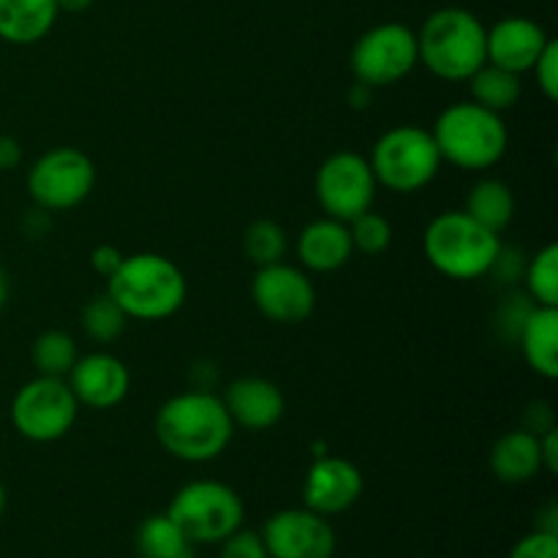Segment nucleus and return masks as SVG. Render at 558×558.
Wrapping results in <instances>:
<instances>
[{
  "label": "nucleus",
  "mask_w": 558,
  "mask_h": 558,
  "mask_svg": "<svg viewBox=\"0 0 558 558\" xmlns=\"http://www.w3.org/2000/svg\"><path fill=\"white\" fill-rule=\"evenodd\" d=\"M234 423L221 396L189 390L161 403L156 414V439L172 458L185 463L216 461L229 447Z\"/></svg>",
  "instance_id": "f257e3e1"
},
{
  "label": "nucleus",
  "mask_w": 558,
  "mask_h": 558,
  "mask_svg": "<svg viewBox=\"0 0 558 558\" xmlns=\"http://www.w3.org/2000/svg\"><path fill=\"white\" fill-rule=\"evenodd\" d=\"M107 294L129 319L161 322L183 308L189 283L172 259L145 251L123 256L118 270L107 278Z\"/></svg>",
  "instance_id": "f03ea898"
},
{
  "label": "nucleus",
  "mask_w": 558,
  "mask_h": 558,
  "mask_svg": "<svg viewBox=\"0 0 558 558\" xmlns=\"http://www.w3.org/2000/svg\"><path fill=\"white\" fill-rule=\"evenodd\" d=\"M488 27L477 14L461 5L434 11L417 33V58L425 69L445 82H469L488 63L485 52Z\"/></svg>",
  "instance_id": "7ed1b4c3"
},
{
  "label": "nucleus",
  "mask_w": 558,
  "mask_h": 558,
  "mask_svg": "<svg viewBox=\"0 0 558 558\" xmlns=\"http://www.w3.org/2000/svg\"><path fill=\"white\" fill-rule=\"evenodd\" d=\"M434 142L441 161L466 172H483L496 167L507 153V125L499 112L474 101H458L447 107L434 123Z\"/></svg>",
  "instance_id": "20e7f679"
},
{
  "label": "nucleus",
  "mask_w": 558,
  "mask_h": 558,
  "mask_svg": "<svg viewBox=\"0 0 558 558\" xmlns=\"http://www.w3.org/2000/svg\"><path fill=\"white\" fill-rule=\"evenodd\" d=\"M423 248L436 272L452 281H474L494 270L501 254V240L463 210H452L428 223Z\"/></svg>",
  "instance_id": "39448f33"
},
{
  "label": "nucleus",
  "mask_w": 558,
  "mask_h": 558,
  "mask_svg": "<svg viewBox=\"0 0 558 558\" xmlns=\"http://www.w3.org/2000/svg\"><path fill=\"white\" fill-rule=\"evenodd\" d=\"M376 183L392 194H414L434 183L441 156L434 134L423 125H396L376 140L368 158Z\"/></svg>",
  "instance_id": "423d86ee"
},
{
  "label": "nucleus",
  "mask_w": 558,
  "mask_h": 558,
  "mask_svg": "<svg viewBox=\"0 0 558 558\" xmlns=\"http://www.w3.org/2000/svg\"><path fill=\"white\" fill-rule=\"evenodd\" d=\"M167 515L194 545H221L243 526L245 507L238 490L218 480H194L169 501Z\"/></svg>",
  "instance_id": "0eeeda50"
},
{
  "label": "nucleus",
  "mask_w": 558,
  "mask_h": 558,
  "mask_svg": "<svg viewBox=\"0 0 558 558\" xmlns=\"http://www.w3.org/2000/svg\"><path fill=\"white\" fill-rule=\"evenodd\" d=\"M80 401L71 392L69 381L58 376H36L16 390L11 401V423L16 434L36 445L58 441L74 428Z\"/></svg>",
  "instance_id": "6e6552de"
},
{
  "label": "nucleus",
  "mask_w": 558,
  "mask_h": 558,
  "mask_svg": "<svg viewBox=\"0 0 558 558\" xmlns=\"http://www.w3.org/2000/svg\"><path fill=\"white\" fill-rule=\"evenodd\" d=\"M352 74L357 82L376 87L396 85L407 80L420 63L417 33L401 22H385L354 41L352 47Z\"/></svg>",
  "instance_id": "1a4fd4ad"
},
{
  "label": "nucleus",
  "mask_w": 558,
  "mask_h": 558,
  "mask_svg": "<svg viewBox=\"0 0 558 558\" xmlns=\"http://www.w3.org/2000/svg\"><path fill=\"white\" fill-rule=\"evenodd\" d=\"M25 183L27 194L41 210H71L90 196L96 185V167L76 147H54L33 163Z\"/></svg>",
  "instance_id": "9d476101"
},
{
  "label": "nucleus",
  "mask_w": 558,
  "mask_h": 558,
  "mask_svg": "<svg viewBox=\"0 0 558 558\" xmlns=\"http://www.w3.org/2000/svg\"><path fill=\"white\" fill-rule=\"evenodd\" d=\"M376 189L379 183H376L368 158L352 150L332 153L316 172V199H319L322 210L343 223L371 210Z\"/></svg>",
  "instance_id": "9b49d317"
},
{
  "label": "nucleus",
  "mask_w": 558,
  "mask_h": 558,
  "mask_svg": "<svg viewBox=\"0 0 558 558\" xmlns=\"http://www.w3.org/2000/svg\"><path fill=\"white\" fill-rule=\"evenodd\" d=\"M251 298L259 314L276 325H300L316 308V289L311 278L283 262L256 270Z\"/></svg>",
  "instance_id": "f8f14e48"
},
{
  "label": "nucleus",
  "mask_w": 558,
  "mask_h": 558,
  "mask_svg": "<svg viewBox=\"0 0 558 558\" xmlns=\"http://www.w3.org/2000/svg\"><path fill=\"white\" fill-rule=\"evenodd\" d=\"M262 543L270 558H332L338 539L325 515L303 507L267 518Z\"/></svg>",
  "instance_id": "ddd939ff"
},
{
  "label": "nucleus",
  "mask_w": 558,
  "mask_h": 558,
  "mask_svg": "<svg viewBox=\"0 0 558 558\" xmlns=\"http://www.w3.org/2000/svg\"><path fill=\"white\" fill-rule=\"evenodd\" d=\"M363 472L347 458L322 456L311 463L303 485V501L319 515H341L363 496Z\"/></svg>",
  "instance_id": "4468645a"
},
{
  "label": "nucleus",
  "mask_w": 558,
  "mask_h": 558,
  "mask_svg": "<svg viewBox=\"0 0 558 558\" xmlns=\"http://www.w3.org/2000/svg\"><path fill=\"white\" fill-rule=\"evenodd\" d=\"M69 387L80 407L114 409L131 390V374L114 354L96 352L80 357L69 371Z\"/></svg>",
  "instance_id": "2eb2a0df"
},
{
  "label": "nucleus",
  "mask_w": 558,
  "mask_h": 558,
  "mask_svg": "<svg viewBox=\"0 0 558 558\" xmlns=\"http://www.w3.org/2000/svg\"><path fill=\"white\" fill-rule=\"evenodd\" d=\"M548 41V33L539 22L529 16H505L494 27H488L485 52H488V63L523 74L534 69Z\"/></svg>",
  "instance_id": "dca6fc26"
},
{
  "label": "nucleus",
  "mask_w": 558,
  "mask_h": 558,
  "mask_svg": "<svg viewBox=\"0 0 558 558\" xmlns=\"http://www.w3.org/2000/svg\"><path fill=\"white\" fill-rule=\"evenodd\" d=\"M229 417L234 425L245 430H267L278 425L287 412V401L276 381L262 376H243L227 385L221 396Z\"/></svg>",
  "instance_id": "f3484780"
},
{
  "label": "nucleus",
  "mask_w": 558,
  "mask_h": 558,
  "mask_svg": "<svg viewBox=\"0 0 558 558\" xmlns=\"http://www.w3.org/2000/svg\"><path fill=\"white\" fill-rule=\"evenodd\" d=\"M354 245L349 223L338 218H316L300 232L298 256L303 267L314 272H336L352 259Z\"/></svg>",
  "instance_id": "a211bd4d"
},
{
  "label": "nucleus",
  "mask_w": 558,
  "mask_h": 558,
  "mask_svg": "<svg viewBox=\"0 0 558 558\" xmlns=\"http://www.w3.org/2000/svg\"><path fill=\"white\" fill-rule=\"evenodd\" d=\"M58 0H0V41L31 47L58 22Z\"/></svg>",
  "instance_id": "6ab92c4d"
},
{
  "label": "nucleus",
  "mask_w": 558,
  "mask_h": 558,
  "mask_svg": "<svg viewBox=\"0 0 558 558\" xmlns=\"http://www.w3.org/2000/svg\"><path fill=\"white\" fill-rule=\"evenodd\" d=\"M523 360L529 368L543 379L558 376V308L550 305H534L529 319L518 332Z\"/></svg>",
  "instance_id": "aec40b11"
},
{
  "label": "nucleus",
  "mask_w": 558,
  "mask_h": 558,
  "mask_svg": "<svg viewBox=\"0 0 558 558\" xmlns=\"http://www.w3.org/2000/svg\"><path fill=\"white\" fill-rule=\"evenodd\" d=\"M490 472L507 485H521L537 477L543 472L539 436L523 428L507 430L490 450Z\"/></svg>",
  "instance_id": "412c9836"
},
{
  "label": "nucleus",
  "mask_w": 558,
  "mask_h": 558,
  "mask_svg": "<svg viewBox=\"0 0 558 558\" xmlns=\"http://www.w3.org/2000/svg\"><path fill=\"white\" fill-rule=\"evenodd\" d=\"M463 213L474 218L480 227L501 234L515 218V196H512V189L505 180L485 178L469 189Z\"/></svg>",
  "instance_id": "4be33fe9"
},
{
  "label": "nucleus",
  "mask_w": 558,
  "mask_h": 558,
  "mask_svg": "<svg viewBox=\"0 0 558 558\" xmlns=\"http://www.w3.org/2000/svg\"><path fill=\"white\" fill-rule=\"evenodd\" d=\"M134 543L140 558H196L194 543L180 532L167 512L145 518L136 529Z\"/></svg>",
  "instance_id": "5701e85b"
},
{
  "label": "nucleus",
  "mask_w": 558,
  "mask_h": 558,
  "mask_svg": "<svg viewBox=\"0 0 558 558\" xmlns=\"http://www.w3.org/2000/svg\"><path fill=\"white\" fill-rule=\"evenodd\" d=\"M469 87H472L474 104L499 114L515 107L518 98H521L523 93L521 74L499 69V65L494 63H485L483 69L474 71V74L469 76Z\"/></svg>",
  "instance_id": "b1692460"
},
{
  "label": "nucleus",
  "mask_w": 558,
  "mask_h": 558,
  "mask_svg": "<svg viewBox=\"0 0 558 558\" xmlns=\"http://www.w3.org/2000/svg\"><path fill=\"white\" fill-rule=\"evenodd\" d=\"M31 360L36 365L38 376H69L74 363L80 360L76 341L65 330H47L33 341Z\"/></svg>",
  "instance_id": "393cba45"
},
{
  "label": "nucleus",
  "mask_w": 558,
  "mask_h": 558,
  "mask_svg": "<svg viewBox=\"0 0 558 558\" xmlns=\"http://www.w3.org/2000/svg\"><path fill=\"white\" fill-rule=\"evenodd\" d=\"M526 294L537 305L558 308V245L550 243L539 248L523 267Z\"/></svg>",
  "instance_id": "a878e982"
},
{
  "label": "nucleus",
  "mask_w": 558,
  "mask_h": 558,
  "mask_svg": "<svg viewBox=\"0 0 558 558\" xmlns=\"http://www.w3.org/2000/svg\"><path fill=\"white\" fill-rule=\"evenodd\" d=\"M243 254L256 267L283 262V256H287V232H283L281 223L270 221V218H259V221L248 223V229L243 232Z\"/></svg>",
  "instance_id": "bb28decb"
},
{
  "label": "nucleus",
  "mask_w": 558,
  "mask_h": 558,
  "mask_svg": "<svg viewBox=\"0 0 558 558\" xmlns=\"http://www.w3.org/2000/svg\"><path fill=\"white\" fill-rule=\"evenodd\" d=\"M125 322H129V316L123 314V308L109 294H96L82 308V330L96 343L118 341L125 330Z\"/></svg>",
  "instance_id": "cd10ccee"
},
{
  "label": "nucleus",
  "mask_w": 558,
  "mask_h": 558,
  "mask_svg": "<svg viewBox=\"0 0 558 558\" xmlns=\"http://www.w3.org/2000/svg\"><path fill=\"white\" fill-rule=\"evenodd\" d=\"M349 234H352L354 251H363L368 256L385 254L392 243L390 221L374 210H365L357 218H352L349 221Z\"/></svg>",
  "instance_id": "c85d7f7f"
},
{
  "label": "nucleus",
  "mask_w": 558,
  "mask_h": 558,
  "mask_svg": "<svg viewBox=\"0 0 558 558\" xmlns=\"http://www.w3.org/2000/svg\"><path fill=\"white\" fill-rule=\"evenodd\" d=\"M534 300L529 294H510L505 298V303L499 305V314H496V327L505 332L507 338H515L518 341V332H521L523 322L529 319V314L534 311Z\"/></svg>",
  "instance_id": "c756f323"
},
{
  "label": "nucleus",
  "mask_w": 558,
  "mask_h": 558,
  "mask_svg": "<svg viewBox=\"0 0 558 558\" xmlns=\"http://www.w3.org/2000/svg\"><path fill=\"white\" fill-rule=\"evenodd\" d=\"M534 76H537V87L543 90V96L548 101L558 98V44L550 38L548 47L543 49V54L534 63Z\"/></svg>",
  "instance_id": "7c9ffc66"
},
{
  "label": "nucleus",
  "mask_w": 558,
  "mask_h": 558,
  "mask_svg": "<svg viewBox=\"0 0 558 558\" xmlns=\"http://www.w3.org/2000/svg\"><path fill=\"white\" fill-rule=\"evenodd\" d=\"M218 558H270V554H267L265 543H262V534L238 529V532L223 539Z\"/></svg>",
  "instance_id": "2f4dec72"
},
{
  "label": "nucleus",
  "mask_w": 558,
  "mask_h": 558,
  "mask_svg": "<svg viewBox=\"0 0 558 558\" xmlns=\"http://www.w3.org/2000/svg\"><path fill=\"white\" fill-rule=\"evenodd\" d=\"M510 558H558V534L534 529L532 534L518 539L515 548L510 550Z\"/></svg>",
  "instance_id": "473e14b6"
},
{
  "label": "nucleus",
  "mask_w": 558,
  "mask_h": 558,
  "mask_svg": "<svg viewBox=\"0 0 558 558\" xmlns=\"http://www.w3.org/2000/svg\"><path fill=\"white\" fill-rule=\"evenodd\" d=\"M556 428V414L548 401H532L523 412V430L534 436H543L545 430Z\"/></svg>",
  "instance_id": "72a5a7b5"
},
{
  "label": "nucleus",
  "mask_w": 558,
  "mask_h": 558,
  "mask_svg": "<svg viewBox=\"0 0 558 558\" xmlns=\"http://www.w3.org/2000/svg\"><path fill=\"white\" fill-rule=\"evenodd\" d=\"M120 262H123V254H120L114 245H96V248H93V254H90L93 270H96L98 276H104V278L112 276V272L120 267Z\"/></svg>",
  "instance_id": "f704fd0d"
},
{
  "label": "nucleus",
  "mask_w": 558,
  "mask_h": 558,
  "mask_svg": "<svg viewBox=\"0 0 558 558\" xmlns=\"http://www.w3.org/2000/svg\"><path fill=\"white\" fill-rule=\"evenodd\" d=\"M539 458H543L545 472L558 474V428L545 430L539 436Z\"/></svg>",
  "instance_id": "c9c22d12"
},
{
  "label": "nucleus",
  "mask_w": 558,
  "mask_h": 558,
  "mask_svg": "<svg viewBox=\"0 0 558 558\" xmlns=\"http://www.w3.org/2000/svg\"><path fill=\"white\" fill-rule=\"evenodd\" d=\"M22 161V147L14 136L0 134V172H9V169L20 167Z\"/></svg>",
  "instance_id": "e433bc0d"
},
{
  "label": "nucleus",
  "mask_w": 558,
  "mask_h": 558,
  "mask_svg": "<svg viewBox=\"0 0 558 558\" xmlns=\"http://www.w3.org/2000/svg\"><path fill=\"white\" fill-rule=\"evenodd\" d=\"M537 532H548V534H558V505L550 501L539 510L537 515Z\"/></svg>",
  "instance_id": "4c0bfd02"
},
{
  "label": "nucleus",
  "mask_w": 558,
  "mask_h": 558,
  "mask_svg": "<svg viewBox=\"0 0 558 558\" xmlns=\"http://www.w3.org/2000/svg\"><path fill=\"white\" fill-rule=\"evenodd\" d=\"M371 98H374V87L365 85V82L354 80L352 90H349V104H352L354 109H365L371 104Z\"/></svg>",
  "instance_id": "58836bf2"
},
{
  "label": "nucleus",
  "mask_w": 558,
  "mask_h": 558,
  "mask_svg": "<svg viewBox=\"0 0 558 558\" xmlns=\"http://www.w3.org/2000/svg\"><path fill=\"white\" fill-rule=\"evenodd\" d=\"M96 0H58V9L60 11H71V14H82L87 11Z\"/></svg>",
  "instance_id": "ea45409f"
},
{
  "label": "nucleus",
  "mask_w": 558,
  "mask_h": 558,
  "mask_svg": "<svg viewBox=\"0 0 558 558\" xmlns=\"http://www.w3.org/2000/svg\"><path fill=\"white\" fill-rule=\"evenodd\" d=\"M5 300H9V276H5V270L0 267V311H3Z\"/></svg>",
  "instance_id": "a19ab883"
},
{
  "label": "nucleus",
  "mask_w": 558,
  "mask_h": 558,
  "mask_svg": "<svg viewBox=\"0 0 558 558\" xmlns=\"http://www.w3.org/2000/svg\"><path fill=\"white\" fill-rule=\"evenodd\" d=\"M5 512V488H3V483H0V515H3Z\"/></svg>",
  "instance_id": "79ce46f5"
}]
</instances>
